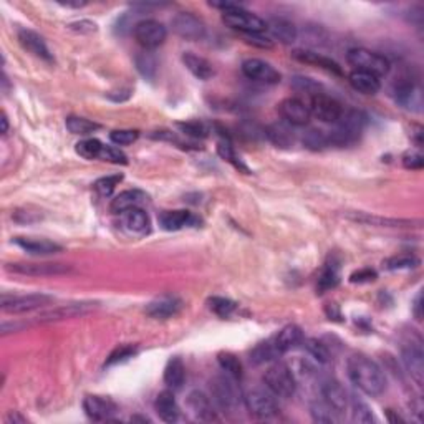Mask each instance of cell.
<instances>
[{"mask_svg":"<svg viewBox=\"0 0 424 424\" xmlns=\"http://www.w3.org/2000/svg\"><path fill=\"white\" fill-rule=\"evenodd\" d=\"M346 375L361 393L379 397L386 390V377L383 370L365 355H351L346 360Z\"/></svg>","mask_w":424,"mask_h":424,"instance_id":"6da1fadb","label":"cell"},{"mask_svg":"<svg viewBox=\"0 0 424 424\" xmlns=\"http://www.w3.org/2000/svg\"><path fill=\"white\" fill-rule=\"evenodd\" d=\"M337 126L333 131L328 133L330 144H337V146H345V144L355 143L365 129L366 116L365 113L358 110L343 111L342 118L337 121Z\"/></svg>","mask_w":424,"mask_h":424,"instance_id":"7a4b0ae2","label":"cell"},{"mask_svg":"<svg viewBox=\"0 0 424 424\" xmlns=\"http://www.w3.org/2000/svg\"><path fill=\"white\" fill-rule=\"evenodd\" d=\"M264 383L272 394L278 398H292L297 391V379L293 371L284 363H276L265 371Z\"/></svg>","mask_w":424,"mask_h":424,"instance_id":"3957f363","label":"cell"},{"mask_svg":"<svg viewBox=\"0 0 424 424\" xmlns=\"http://www.w3.org/2000/svg\"><path fill=\"white\" fill-rule=\"evenodd\" d=\"M346 60L355 70L368 71V74L379 76H385L390 71L391 63L385 55L378 54V52L368 50V48H351L346 54Z\"/></svg>","mask_w":424,"mask_h":424,"instance_id":"277c9868","label":"cell"},{"mask_svg":"<svg viewBox=\"0 0 424 424\" xmlns=\"http://www.w3.org/2000/svg\"><path fill=\"white\" fill-rule=\"evenodd\" d=\"M237 379L229 377V375H221L211 381V393L212 401L221 408L222 411H234L239 406L241 399L244 398L241 394L239 388L236 385Z\"/></svg>","mask_w":424,"mask_h":424,"instance_id":"5b68a950","label":"cell"},{"mask_svg":"<svg viewBox=\"0 0 424 424\" xmlns=\"http://www.w3.org/2000/svg\"><path fill=\"white\" fill-rule=\"evenodd\" d=\"M222 22L227 27L234 28V30L242 32L244 35L264 34V32L267 30V22L258 17V15L252 14V12L245 10L244 7L224 12V14H222Z\"/></svg>","mask_w":424,"mask_h":424,"instance_id":"8992f818","label":"cell"},{"mask_svg":"<svg viewBox=\"0 0 424 424\" xmlns=\"http://www.w3.org/2000/svg\"><path fill=\"white\" fill-rule=\"evenodd\" d=\"M5 269L27 277H56L71 272L70 265L55 264V262H15V264H7Z\"/></svg>","mask_w":424,"mask_h":424,"instance_id":"52a82bcc","label":"cell"},{"mask_svg":"<svg viewBox=\"0 0 424 424\" xmlns=\"http://www.w3.org/2000/svg\"><path fill=\"white\" fill-rule=\"evenodd\" d=\"M133 35L144 50H155V48L164 43V40L168 37V30L157 20L148 19L136 23L135 28H133Z\"/></svg>","mask_w":424,"mask_h":424,"instance_id":"ba28073f","label":"cell"},{"mask_svg":"<svg viewBox=\"0 0 424 424\" xmlns=\"http://www.w3.org/2000/svg\"><path fill=\"white\" fill-rule=\"evenodd\" d=\"M244 403L249 413L256 418L269 419L278 413V405L269 391L262 388H252L244 394Z\"/></svg>","mask_w":424,"mask_h":424,"instance_id":"9c48e42d","label":"cell"},{"mask_svg":"<svg viewBox=\"0 0 424 424\" xmlns=\"http://www.w3.org/2000/svg\"><path fill=\"white\" fill-rule=\"evenodd\" d=\"M54 300L45 293H28V295H2V310L5 313H28L42 309Z\"/></svg>","mask_w":424,"mask_h":424,"instance_id":"30bf717a","label":"cell"},{"mask_svg":"<svg viewBox=\"0 0 424 424\" xmlns=\"http://www.w3.org/2000/svg\"><path fill=\"white\" fill-rule=\"evenodd\" d=\"M401 357L405 368L410 373V377L414 379L416 385L423 386L424 383V353L421 338L416 337V340L411 338V342H406L401 346Z\"/></svg>","mask_w":424,"mask_h":424,"instance_id":"8fae6325","label":"cell"},{"mask_svg":"<svg viewBox=\"0 0 424 424\" xmlns=\"http://www.w3.org/2000/svg\"><path fill=\"white\" fill-rule=\"evenodd\" d=\"M310 113L322 123L335 124L343 115V107L332 96L325 95V93H318L310 98Z\"/></svg>","mask_w":424,"mask_h":424,"instance_id":"7c38bea8","label":"cell"},{"mask_svg":"<svg viewBox=\"0 0 424 424\" xmlns=\"http://www.w3.org/2000/svg\"><path fill=\"white\" fill-rule=\"evenodd\" d=\"M171 27L177 37L184 40L196 42V40H203L205 37L204 22L199 17L191 14V12H181V14H177L176 17L171 20Z\"/></svg>","mask_w":424,"mask_h":424,"instance_id":"4fadbf2b","label":"cell"},{"mask_svg":"<svg viewBox=\"0 0 424 424\" xmlns=\"http://www.w3.org/2000/svg\"><path fill=\"white\" fill-rule=\"evenodd\" d=\"M242 74L249 80L265 85H277L280 83L282 75L272 65L260 58H247L242 63Z\"/></svg>","mask_w":424,"mask_h":424,"instance_id":"5bb4252c","label":"cell"},{"mask_svg":"<svg viewBox=\"0 0 424 424\" xmlns=\"http://www.w3.org/2000/svg\"><path fill=\"white\" fill-rule=\"evenodd\" d=\"M278 113H280L287 124L297 128L306 126L310 123V118H312L309 104L302 102L300 98H285L278 104Z\"/></svg>","mask_w":424,"mask_h":424,"instance_id":"9a60e30c","label":"cell"},{"mask_svg":"<svg viewBox=\"0 0 424 424\" xmlns=\"http://www.w3.org/2000/svg\"><path fill=\"white\" fill-rule=\"evenodd\" d=\"M83 410L93 421H108L118 413V405L111 398L88 394L83 399Z\"/></svg>","mask_w":424,"mask_h":424,"instance_id":"2e32d148","label":"cell"},{"mask_svg":"<svg viewBox=\"0 0 424 424\" xmlns=\"http://www.w3.org/2000/svg\"><path fill=\"white\" fill-rule=\"evenodd\" d=\"M17 38L20 45L25 48L27 52H30L32 55L43 60V62L54 63V55H52V52L48 50L45 40L40 37L37 32L30 30V28H19Z\"/></svg>","mask_w":424,"mask_h":424,"instance_id":"e0dca14e","label":"cell"},{"mask_svg":"<svg viewBox=\"0 0 424 424\" xmlns=\"http://www.w3.org/2000/svg\"><path fill=\"white\" fill-rule=\"evenodd\" d=\"M394 98L406 110L421 111L423 110V93L421 88L413 80H403L394 87Z\"/></svg>","mask_w":424,"mask_h":424,"instance_id":"ac0fdd59","label":"cell"},{"mask_svg":"<svg viewBox=\"0 0 424 424\" xmlns=\"http://www.w3.org/2000/svg\"><path fill=\"white\" fill-rule=\"evenodd\" d=\"M183 306L184 304L181 298L175 295H164L149 302L146 309H144V312L151 318H156V320H168V318L179 313L181 310H183Z\"/></svg>","mask_w":424,"mask_h":424,"instance_id":"d6986e66","label":"cell"},{"mask_svg":"<svg viewBox=\"0 0 424 424\" xmlns=\"http://www.w3.org/2000/svg\"><path fill=\"white\" fill-rule=\"evenodd\" d=\"M95 304H70V305H62L56 306V309L47 310L42 312L37 317V322L40 323H50V322H60V320H68V318H76L87 315L91 310H95Z\"/></svg>","mask_w":424,"mask_h":424,"instance_id":"ffe728a7","label":"cell"},{"mask_svg":"<svg viewBox=\"0 0 424 424\" xmlns=\"http://www.w3.org/2000/svg\"><path fill=\"white\" fill-rule=\"evenodd\" d=\"M188 406L191 410V413L194 414V418L199 419V421L205 423H212V421H219L216 413V408H214L211 398L208 394L203 393L199 390H194L189 393L188 397Z\"/></svg>","mask_w":424,"mask_h":424,"instance_id":"44dd1931","label":"cell"},{"mask_svg":"<svg viewBox=\"0 0 424 424\" xmlns=\"http://www.w3.org/2000/svg\"><path fill=\"white\" fill-rule=\"evenodd\" d=\"M121 227L131 236L144 237L151 232V221L143 209L135 208L121 214Z\"/></svg>","mask_w":424,"mask_h":424,"instance_id":"7402d4cb","label":"cell"},{"mask_svg":"<svg viewBox=\"0 0 424 424\" xmlns=\"http://www.w3.org/2000/svg\"><path fill=\"white\" fill-rule=\"evenodd\" d=\"M197 224H201V219L197 216H194L192 212L184 211H164L159 216V225L168 232H176L181 231L184 227H196Z\"/></svg>","mask_w":424,"mask_h":424,"instance_id":"603a6c76","label":"cell"},{"mask_svg":"<svg viewBox=\"0 0 424 424\" xmlns=\"http://www.w3.org/2000/svg\"><path fill=\"white\" fill-rule=\"evenodd\" d=\"M322 397L323 401L332 408L335 413H345L346 408H348V394L337 379H328V381L323 383Z\"/></svg>","mask_w":424,"mask_h":424,"instance_id":"cb8c5ba5","label":"cell"},{"mask_svg":"<svg viewBox=\"0 0 424 424\" xmlns=\"http://www.w3.org/2000/svg\"><path fill=\"white\" fill-rule=\"evenodd\" d=\"M346 217L355 222H360V224H368V225H378V227H413L416 224L414 221L408 219H393V217H381V216H373L368 212H348Z\"/></svg>","mask_w":424,"mask_h":424,"instance_id":"d4e9b609","label":"cell"},{"mask_svg":"<svg viewBox=\"0 0 424 424\" xmlns=\"http://www.w3.org/2000/svg\"><path fill=\"white\" fill-rule=\"evenodd\" d=\"M155 410L157 416H159L163 421L166 423H175L179 419V406H177V401L175 398V394H172V391H161L159 394L156 397L155 401Z\"/></svg>","mask_w":424,"mask_h":424,"instance_id":"484cf974","label":"cell"},{"mask_svg":"<svg viewBox=\"0 0 424 424\" xmlns=\"http://www.w3.org/2000/svg\"><path fill=\"white\" fill-rule=\"evenodd\" d=\"M146 201V194L140 189H128V191L120 192L115 199L111 201L110 211L113 214H123L129 211V209L140 208L141 204Z\"/></svg>","mask_w":424,"mask_h":424,"instance_id":"4316f807","label":"cell"},{"mask_svg":"<svg viewBox=\"0 0 424 424\" xmlns=\"http://www.w3.org/2000/svg\"><path fill=\"white\" fill-rule=\"evenodd\" d=\"M272 342L278 353H287V351L295 348L297 345L304 342V332H302L300 326L287 325L272 338Z\"/></svg>","mask_w":424,"mask_h":424,"instance_id":"83f0119b","label":"cell"},{"mask_svg":"<svg viewBox=\"0 0 424 424\" xmlns=\"http://www.w3.org/2000/svg\"><path fill=\"white\" fill-rule=\"evenodd\" d=\"M15 244L20 249L25 250L27 254L32 256H50V254L62 252V245L55 244V242L47 239H30V237H17L14 239Z\"/></svg>","mask_w":424,"mask_h":424,"instance_id":"f1b7e54d","label":"cell"},{"mask_svg":"<svg viewBox=\"0 0 424 424\" xmlns=\"http://www.w3.org/2000/svg\"><path fill=\"white\" fill-rule=\"evenodd\" d=\"M181 60H183L184 67L188 68L197 80L205 82V80H211L214 76V67L209 60L204 58V56L192 54V52H184Z\"/></svg>","mask_w":424,"mask_h":424,"instance_id":"f546056e","label":"cell"},{"mask_svg":"<svg viewBox=\"0 0 424 424\" xmlns=\"http://www.w3.org/2000/svg\"><path fill=\"white\" fill-rule=\"evenodd\" d=\"M348 82L351 87L363 95H377L381 88V82L377 75L368 74V71L353 70L348 76Z\"/></svg>","mask_w":424,"mask_h":424,"instance_id":"4dcf8cb0","label":"cell"},{"mask_svg":"<svg viewBox=\"0 0 424 424\" xmlns=\"http://www.w3.org/2000/svg\"><path fill=\"white\" fill-rule=\"evenodd\" d=\"M292 56L295 60H298V62H302V63L315 65V67L325 68V70L333 71V74H337V75H342L340 65H338L332 58H326V56L317 54V52H312V50H295L292 54Z\"/></svg>","mask_w":424,"mask_h":424,"instance_id":"1f68e13d","label":"cell"},{"mask_svg":"<svg viewBox=\"0 0 424 424\" xmlns=\"http://www.w3.org/2000/svg\"><path fill=\"white\" fill-rule=\"evenodd\" d=\"M267 30L272 35V38L282 43H293L298 37L297 27L285 19H272L267 23Z\"/></svg>","mask_w":424,"mask_h":424,"instance_id":"d6a6232c","label":"cell"},{"mask_svg":"<svg viewBox=\"0 0 424 424\" xmlns=\"http://www.w3.org/2000/svg\"><path fill=\"white\" fill-rule=\"evenodd\" d=\"M186 379V366L179 357H172L164 368V383L171 390H181Z\"/></svg>","mask_w":424,"mask_h":424,"instance_id":"836d02e7","label":"cell"},{"mask_svg":"<svg viewBox=\"0 0 424 424\" xmlns=\"http://www.w3.org/2000/svg\"><path fill=\"white\" fill-rule=\"evenodd\" d=\"M265 135L276 146L289 148L293 144V133L284 123H274L265 129Z\"/></svg>","mask_w":424,"mask_h":424,"instance_id":"e575fe53","label":"cell"},{"mask_svg":"<svg viewBox=\"0 0 424 424\" xmlns=\"http://www.w3.org/2000/svg\"><path fill=\"white\" fill-rule=\"evenodd\" d=\"M136 68L141 75L146 80H155L157 74V60L156 56L151 54V50H143L135 56Z\"/></svg>","mask_w":424,"mask_h":424,"instance_id":"d590c367","label":"cell"},{"mask_svg":"<svg viewBox=\"0 0 424 424\" xmlns=\"http://www.w3.org/2000/svg\"><path fill=\"white\" fill-rule=\"evenodd\" d=\"M217 363H219L221 370L224 371L225 375H229V377H232L236 379L242 378V371H244L242 370V363L234 353L222 351V353L217 355Z\"/></svg>","mask_w":424,"mask_h":424,"instance_id":"8d00e7d4","label":"cell"},{"mask_svg":"<svg viewBox=\"0 0 424 424\" xmlns=\"http://www.w3.org/2000/svg\"><path fill=\"white\" fill-rule=\"evenodd\" d=\"M278 351L276 348V345H274L272 340L264 342V343H258V345L250 351V361L254 363V365H262V363H267L272 361L274 358L278 357Z\"/></svg>","mask_w":424,"mask_h":424,"instance_id":"74e56055","label":"cell"},{"mask_svg":"<svg viewBox=\"0 0 424 424\" xmlns=\"http://www.w3.org/2000/svg\"><path fill=\"white\" fill-rule=\"evenodd\" d=\"M65 126H67L68 131L71 135H80V136H87L90 133L100 129L98 123H93V121L82 118V116H68L67 121H65Z\"/></svg>","mask_w":424,"mask_h":424,"instance_id":"f35d334b","label":"cell"},{"mask_svg":"<svg viewBox=\"0 0 424 424\" xmlns=\"http://www.w3.org/2000/svg\"><path fill=\"white\" fill-rule=\"evenodd\" d=\"M340 284V272H338V265L332 262L326 264L323 269L320 278H318V293H325L326 290H332Z\"/></svg>","mask_w":424,"mask_h":424,"instance_id":"ab89813d","label":"cell"},{"mask_svg":"<svg viewBox=\"0 0 424 424\" xmlns=\"http://www.w3.org/2000/svg\"><path fill=\"white\" fill-rule=\"evenodd\" d=\"M104 144L102 141L95 140V138H88L80 141V143H76L75 151L76 155H80L85 159H100V156H102Z\"/></svg>","mask_w":424,"mask_h":424,"instance_id":"60d3db41","label":"cell"},{"mask_svg":"<svg viewBox=\"0 0 424 424\" xmlns=\"http://www.w3.org/2000/svg\"><path fill=\"white\" fill-rule=\"evenodd\" d=\"M302 345H304L306 353H309L315 361H318V363H328L330 361V351H328V348H326L325 343L317 340V338H306V340L304 338Z\"/></svg>","mask_w":424,"mask_h":424,"instance_id":"b9f144b4","label":"cell"},{"mask_svg":"<svg viewBox=\"0 0 424 424\" xmlns=\"http://www.w3.org/2000/svg\"><path fill=\"white\" fill-rule=\"evenodd\" d=\"M208 305L214 313L219 315V317L222 318L231 317L237 309L236 302L231 300V298H224V297H211L208 300Z\"/></svg>","mask_w":424,"mask_h":424,"instance_id":"7bdbcfd3","label":"cell"},{"mask_svg":"<svg viewBox=\"0 0 424 424\" xmlns=\"http://www.w3.org/2000/svg\"><path fill=\"white\" fill-rule=\"evenodd\" d=\"M302 141H304V144L309 149H313V151H318V149H323L326 148L330 144L328 141V133L322 131V129H309V131L305 133L304 138H302Z\"/></svg>","mask_w":424,"mask_h":424,"instance_id":"ee69618b","label":"cell"},{"mask_svg":"<svg viewBox=\"0 0 424 424\" xmlns=\"http://www.w3.org/2000/svg\"><path fill=\"white\" fill-rule=\"evenodd\" d=\"M351 414H353L355 423L368 424V423L375 421V418H373V414H371V410L368 408V405H366L365 401H361V399L357 398V397L351 398Z\"/></svg>","mask_w":424,"mask_h":424,"instance_id":"f6af8a7d","label":"cell"},{"mask_svg":"<svg viewBox=\"0 0 424 424\" xmlns=\"http://www.w3.org/2000/svg\"><path fill=\"white\" fill-rule=\"evenodd\" d=\"M138 353V348L133 345H121L118 348H115L111 351V355L108 357L107 363H104V366H115L120 365V363L128 361L129 358H133L135 355Z\"/></svg>","mask_w":424,"mask_h":424,"instance_id":"bcb514c9","label":"cell"},{"mask_svg":"<svg viewBox=\"0 0 424 424\" xmlns=\"http://www.w3.org/2000/svg\"><path fill=\"white\" fill-rule=\"evenodd\" d=\"M419 264V260L414 256H397L383 262V267L388 270H406L414 269Z\"/></svg>","mask_w":424,"mask_h":424,"instance_id":"7dc6e473","label":"cell"},{"mask_svg":"<svg viewBox=\"0 0 424 424\" xmlns=\"http://www.w3.org/2000/svg\"><path fill=\"white\" fill-rule=\"evenodd\" d=\"M121 181H123V176H121V175L104 176V177H100V179L96 181L93 188H95V191L98 192L100 196L108 197V196H111L113 191L116 189V186H118Z\"/></svg>","mask_w":424,"mask_h":424,"instance_id":"c3c4849f","label":"cell"},{"mask_svg":"<svg viewBox=\"0 0 424 424\" xmlns=\"http://www.w3.org/2000/svg\"><path fill=\"white\" fill-rule=\"evenodd\" d=\"M140 133L136 129H115V131L110 133V140L111 143H115L116 146H128V144H133L136 140H138Z\"/></svg>","mask_w":424,"mask_h":424,"instance_id":"681fc988","label":"cell"},{"mask_svg":"<svg viewBox=\"0 0 424 424\" xmlns=\"http://www.w3.org/2000/svg\"><path fill=\"white\" fill-rule=\"evenodd\" d=\"M217 153H219V156L222 157V159L229 161V163L234 164L237 169H242V171H249L247 168L242 164V161L237 157L236 153H234V148L232 144L229 143V141H221L219 144H217Z\"/></svg>","mask_w":424,"mask_h":424,"instance_id":"f907efd6","label":"cell"},{"mask_svg":"<svg viewBox=\"0 0 424 424\" xmlns=\"http://www.w3.org/2000/svg\"><path fill=\"white\" fill-rule=\"evenodd\" d=\"M292 88L300 93H309L310 96L322 93L320 85H318L317 82H313L312 78H305V76H295V78L292 80Z\"/></svg>","mask_w":424,"mask_h":424,"instance_id":"816d5d0a","label":"cell"},{"mask_svg":"<svg viewBox=\"0 0 424 424\" xmlns=\"http://www.w3.org/2000/svg\"><path fill=\"white\" fill-rule=\"evenodd\" d=\"M177 128H181V131L184 135L192 136V138H205L208 136V128L201 121H188V123H177Z\"/></svg>","mask_w":424,"mask_h":424,"instance_id":"f5cc1de1","label":"cell"},{"mask_svg":"<svg viewBox=\"0 0 424 424\" xmlns=\"http://www.w3.org/2000/svg\"><path fill=\"white\" fill-rule=\"evenodd\" d=\"M313 416V419L317 423H333V413L335 411L330 408L326 403H313L312 411H310Z\"/></svg>","mask_w":424,"mask_h":424,"instance_id":"db71d44e","label":"cell"},{"mask_svg":"<svg viewBox=\"0 0 424 424\" xmlns=\"http://www.w3.org/2000/svg\"><path fill=\"white\" fill-rule=\"evenodd\" d=\"M100 159L108 161V163H113V164H126L128 163L126 155H124L120 148H115V146H104Z\"/></svg>","mask_w":424,"mask_h":424,"instance_id":"11a10c76","label":"cell"},{"mask_svg":"<svg viewBox=\"0 0 424 424\" xmlns=\"http://www.w3.org/2000/svg\"><path fill=\"white\" fill-rule=\"evenodd\" d=\"M403 166L408 169H423L424 166V157L421 153L410 151L403 156Z\"/></svg>","mask_w":424,"mask_h":424,"instance_id":"9f6ffc18","label":"cell"},{"mask_svg":"<svg viewBox=\"0 0 424 424\" xmlns=\"http://www.w3.org/2000/svg\"><path fill=\"white\" fill-rule=\"evenodd\" d=\"M375 278H377V272L371 269H361L358 270V272L351 274L350 282H353V284H366V282H373Z\"/></svg>","mask_w":424,"mask_h":424,"instance_id":"6f0895ef","label":"cell"},{"mask_svg":"<svg viewBox=\"0 0 424 424\" xmlns=\"http://www.w3.org/2000/svg\"><path fill=\"white\" fill-rule=\"evenodd\" d=\"M68 28L78 32V34H93V32H96V23L90 22V20H80V22L70 23Z\"/></svg>","mask_w":424,"mask_h":424,"instance_id":"680465c9","label":"cell"},{"mask_svg":"<svg viewBox=\"0 0 424 424\" xmlns=\"http://www.w3.org/2000/svg\"><path fill=\"white\" fill-rule=\"evenodd\" d=\"M245 42L254 43V45L260 47V48H270L272 47V40L264 37L262 34H252V35H245Z\"/></svg>","mask_w":424,"mask_h":424,"instance_id":"91938a15","label":"cell"},{"mask_svg":"<svg viewBox=\"0 0 424 424\" xmlns=\"http://www.w3.org/2000/svg\"><path fill=\"white\" fill-rule=\"evenodd\" d=\"M209 5H211L212 9H219V10H222V14H224V12H229V10H234V9H239V7H242V3L225 2V0H222V2H209Z\"/></svg>","mask_w":424,"mask_h":424,"instance_id":"94428289","label":"cell"},{"mask_svg":"<svg viewBox=\"0 0 424 424\" xmlns=\"http://www.w3.org/2000/svg\"><path fill=\"white\" fill-rule=\"evenodd\" d=\"M413 315L418 322L423 320V293L419 292L413 302Z\"/></svg>","mask_w":424,"mask_h":424,"instance_id":"6125c7cd","label":"cell"},{"mask_svg":"<svg viewBox=\"0 0 424 424\" xmlns=\"http://www.w3.org/2000/svg\"><path fill=\"white\" fill-rule=\"evenodd\" d=\"M60 5L63 7H70V9H82V7L87 5V2H80V0H76V2H71V0H67V2H58Z\"/></svg>","mask_w":424,"mask_h":424,"instance_id":"be15d7a7","label":"cell"},{"mask_svg":"<svg viewBox=\"0 0 424 424\" xmlns=\"http://www.w3.org/2000/svg\"><path fill=\"white\" fill-rule=\"evenodd\" d=\"M2 129H0V131H2V135H5L7 131H9V120H7V115L5 113H2Z\"/></svg>","mask_w":424,"mask_h":424,"instance_id":"e7e4bbea","label":"cell"},{"mask_svg":"<svg viewBox=\"0 0 424 424\" xmlns=\"http://www.w3.org/2000/svg\"><path fill=\"white\" fill-rule=\"evenodd\" d=\"M23 423L25 421V419L23 418H20V416H17V414H10V418H9V423Z\"/></svg>","mask_w":424,"mask_h":424,"instance_id":"03108f58","label":"cell"}]
</instances>
